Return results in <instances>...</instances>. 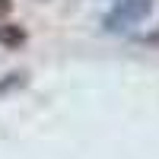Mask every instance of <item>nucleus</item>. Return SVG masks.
<instances>
[{
    "instance_id": "f257e3e1",
    "label": "nucleus",
    "mask_w": 159,
    "mask_h": 159,
    "mask_svg": "<svg viewBox=\"0 0 159 159\" xmlns=\"http://www.w3.org/2000/svg\"><path fill=\"white\" fill-rule=\"evenodd\" d=\"M153 10V0H115L108 16H105V29L108 32H130L140 19H147Z\"/></svg>"
},
{
    "instance_id": "f03ea898",
    "label": "nucleus",
    "mask_w": 159,
    "mask_h": 159,
    "mask_svg": "<svg viewBox=\"0 0 159 159\" xmlns=\"http://www.w3.org/2000/svg\"><path fill=\"white\" fill-rule=\"evenodd\" d=\"M25 42V32L19 29V25H0V45L7 48H19Z\"/></svg>"
},
{
    "instance_id": "7ed1b4c3",
    "label": "nucleus",
    "mask_w": 159,
    "mask_h": 159,
    "mask_svg": "<svg viewBox=\"0 0 159 159\" xmlns=\"http://www.w3.org/2000/svg\"><path fill=\"white\" fill-rule=\"evenodd\" d=\"M10 10H13V0H0V16H7Z\"/></svg>"
}]
</instances>
